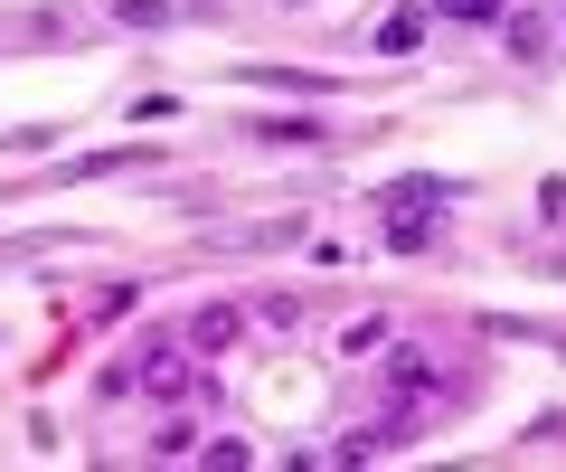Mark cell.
I'll return each instance as SVG.
<instances>
[{
	"label": "cell",
	"instance_id": "obj_1",
	"mask_svg": "<svg viewBox=\"0 0 566 472\" xmlns=\"http://www.w3.org/2000/svg\"><path fill=\"white\" fill-rule=\"evenodd\" d=\"M133 388L151 397V407H180V397L199 388V359H189V349H142V359H133Z\"/></svg>",
	"mask_w": 566,
	"mask_h": 472
},
{
	"label": "cell",
	"instance_id": "obj_3",
	"mask_svg": "<svg viewBox=\"0 0 566 472\" xmlns=\"http://www.w3.org/2000/svg\"><path fill=\"white\" fill-rule=\"evenodd\" d=\"M237 322H245L237 303H199V312H189V340H199V349H227V340H237Z\"/></svg>",
	"mask_w": 566,
	"mask_h": 472
},
{
	"label": "cell",
	"instance_id": "obj_7",
	"mask_svg": "<svg viewBox=\"0 0 566 472\" xmlns=\"http://www.w3.org/2000/svg\"><path fill=\"white\" fill-rule=\"evenodd\" d=\"M123 29H170V0H114Z\"/></svg>",
	"mask_w": 566,
	"mask_h": 472
},
{
	"label": "cell",
	"instance_id": "obj_2",
	"mask_svg": "<svg viewBox=\"0 0 566 472\" xmlns=\"http://www.w3.org/2000/svg\"><path fill=\"white\" fill-rule=\"evenodd\" d=\"M387 388H397V407H416V397L434 388V349H416V340H397V349H387Z\"/></svg>",
	"mask_w": 566,
	"mask_h": 472
},
{
	"label": "cell",
	"instance_id": "obj_6",
	"mask_svg": "<svg viewBox=\"0 0 566 472\" xmlns=\"http://www.w3.org/2000/svg\"><path fill=\"white\" fill-rule=\"evenodd\" d=\"M510 0H434V20H463V29H491Z\"/></svg>",
	"mask_w": 566,
	"mask_h": 472
},
{
	"label": "cell",
	"instance_id": "obj_5",
	"mask_svg": "<svg viewBox=\"0 0 566 472\" xmlns=\"http://www.w3.org/2000/svg\"><path fill=\"white\" fill-rule=\"evenodd\" d=\"M416 39H424V10H397V20H378V57H406Z\"/></svg>",
	"mask_w": 566,
	"mask_h": 472
},
{
	"label": "cell",
	"instance_id": "obj_9",
	"mask_svg": "<svg viewBox=\"0 0 566 472\" xmlns=\"http://www.w3.org/2000/svg\"><path fill=\"white\" fill-rule=\"evenodd\" d=\"M378 340H387V322H349L340 331V359H359V349H378Z\"/></svg>",
	"mask_w": 566,
	"mask_h": 472
},
{
	"label": "cell",
	"instance_id": "obj_8",
	"mask_svg": "<svg viewBox=\"0 0 566 472\" xmlns=\"http://www.w3.org/2000/svg\"><path fill=\"white\" fill-rule=\"evenodd\" d=\"M255 143H322V124H303V114L293 124H255Z\"/></svg>",
	"mask_w": 566,
	"mask_h": 472
},
{
	"label": "cell",
	"instance_id": "obj_4",
	"mask_svg": "<svg viewBox=\"0 0 566 472\" xmlns=\"http://www.w3.org/2000/svg\"><path fill=\"white\" fill-rule=\"evenodd\" d=\"M501 39L520 48V57H547V20L538 10H501Z\"/></svg>",
	"mask_w": 566,
	"mask_h": 472
}]
</instances>
